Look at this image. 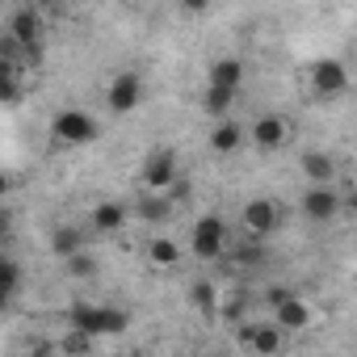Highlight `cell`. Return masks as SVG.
Returning a JSON list of instances; mask_svg holds the SVG:
<instances>
[{
	"label": "cell",
	"instance_id": "24",
	"mask_svg": "<svg viewBox=\"0 0 357 357\" xmlns=\"http://www.w3.org/2000/svg\"><path fill=\"white\" fill-rule=\"evenodd\" d=\"M17 290H22V261L0 252V298H13Z\"/></svg>",
	"mask_w": 357,
	"mask_h": 357
},
{
	"label": "cell",
	"instance_id": "7",
	"mask_svg": "<svg viewBox=\"0 0 357 357\" xmlns=\"http://www.w3.org/2000/svg\"><path fill=\"white\" fill-rule=\"evenodd\" d=\"M236 332H240V344H244L252 357H278L282 344H286V336L273 328V319H244Z\"/></svg>",
	"mask_w": 357,
	"mask_h": 357
},
{
	"label": "cell",
	"instance_id": "2",
	"mask_svg": "<svg viewBox=\"0 0 357 357\" xmlns=\"http://www.w3.org/2000/svg\"><path fill=\"white\" fill-rule=\"evenodd\" d=\"M51 139H55L59 147H89V143L101 139V122H97L89 109L68 105V109H59V114L51 118Z\"/></svg>",
	"mask_w": 357,
	"mask_h": 357
},
{
	"label": "cell",
	"instance_id": "29",
	"mask_svg": "<svg viewBox=\"0 0 357 357\" xmlns=\"http://www.w3.org/2000/svg\"><path fill=\"white\" fill-rule=\"evenodd\" d=\"M22 357H59V349H55V340H43V336H34V340L22 349Z\"/></svg>",
	"mask_w": 357,
	"mask_h": 357
},
{
	"label": "cell",
	"instance_id": "14",
	"mask_svg": "<svg viewBox=\"0 0 357 357\" xmlns=\"http://www.w3.org/2000/svg\"><path fill=\"white\" fill-rule=\"evenodd\" d=\"M298 168H303V176L311 185H336V172H340L332 151H303Z\"/></svg>",
	"mask_w": 357,
	"mask_h": 357
},
{
	"label": "cell",
	"instance_id": "20",
	"mask_svg": "<svg viewBox=\"0 0 357 357\" xmlns=\"http://www.w3.org/2000/svg\"><path fill=\"white\" fill-rule=\"evenodd\" d=\"M172 202L164 198V194H143L139 202H135V219H143V223H151V227H160V223H168L172 219Z\"/></svg>",
	"mask_w": 357,
	"mask_h": 357
},
{
	"label": "cell",
	"instance_id": "26",
	"mask_svg": "<svg viewBox=\"0 0 357 357\" xmlns=\"http://www.w3.org/2000/svg\"><path fill=\"white\" fill-rule=\"evenodd\" d=\"M248 303H252L248 294H219V315L240 328V324L248 319Z\"/></svg>",
	"mask_w": 357,
	"mask_h": 357
},
{
	"label": "cell",
	"instance_id": "18",
	"mask_svg": "<svg viewBox=\"0 0 357 357\" xmlns=\"http://www.w3.org/2000/svg\"><path fill=\"white\" fill-rule=\"evenodd\" d=\"M219 294H223L219 282L198 278V282H190V294H185V298H190V307H194L202 319H215V315H219Z\"/></svg>",
	"mask_w": 357,
	"mask_h": 357
},
{
	"label": "cell",
	"instance_id": "17",
	"mask_svg": "<svg viewBox=\"0 0 357 357\" xmlns=\"http://www.w3.org/2000/svg\"><path fill=\"white\" fill-rule=\"evenodd\" d=\"M22 72H26V68H22L17 59L0 55V105H13V101L26 97V76H22Z\"/></svg>",
	"mask_w": 357,
	"mask_h": 357
},
{
	"label": "cell",
	"instance_id": "12",
	"mask_svg": "<svg viewBox=\"0 0 357 357\" xmlns=\"http://www.w3.org/2000/svg\"><path fill=\"white\" fill-rule=\"evenodd\" d=\"M139 101H143V80H139V72H118V76L109 80V89H105L109 114H135Z\"/></svg>",
	"mask_w": 357,
	"mask_h": 357
},
{
	"label": "cell",
	"instance_id": "9",
	"mask_svg": "<svg viewBox=\"0 0 357 357\" xmlns=\"http://www.w3.org/2000/svg\"><path fill=\"white\" fill-rule=\"evenodd\" d=\"M244 135H248V143H257V151H282V147L290 143L294 126H290L282 114H261Z\"/></svg>",
	"mask_w": 357,
	"mask_h": 357
},
{
	"label": "cell",
	"instance_id": "10",
	"mask_svg": "<svg viewBox=\"0 0 357 357\" xmlns=\"http://www.w3.org/2000/svg\"><path fill=\"white\" fill-rule=\"evenodd\" d=\"M315 324V311H311V303L303 298V294H286L278 307H273V328L282 332V336H298V332H307Z\"/></svg>",
	"mask_w": 357,
	"mask_h": 357
},
{
	"label": "cell",
	"instance_id": "16",
	"mask_svg": "<svg viewBox=\"0 0 357 357\" xmlns=\"http://www.w3.org/2000/svg\"><path fill=\"white\" fill-rule=\"evenodd\" d=\"M51 252L59 257V261H68V257H76V252H84L89 248V231L84 227H76V223H59L55 231H51Z\"/></svg>",
	"mask_w": 357,
	"mask_h": 357
},
{
	"label": "cell",
	"instance_id": "6",
	"mask_svg": "<svg viewBox=\"0 0 357 357\" xmlns=\"http://www.w3.org/2000/svg\"><path fill=\"white\" fill-rule=\"evenodd\" d=\"M181 176V168H176V155L168 147H155L143 155V168H139V185L143 194H168V185Z\"/></svg>",
	"mask_w": 357,
	"mask_h": 357
},
{
	"label": "cell",
	"instance_id": "15",
	"mask_svg": "<svg viewBox=\"0 0 357 357\" xmlns=\"http://www.w3.org/2000/svg\"><path fill=\"white\" fill-rule=\"evenodd\" d=\"M211 151L215 155H231V151H240L244 143H248V135H244V126L236 122V118H223V122H215L211 126Z\"/></svg>",
	"mask_w": 357,
	"mask_h": 357
},
{
	"label": "cell",
	"instance_id": "4",
	"mask_svg": "<svg viewBox=\"0 0 357 357\" xmlns=\"http://www.w3.org/2000/svg\"><path fill=\"white\" fill-rule=\"evenodd\" d=\"M43 13L34 5H22L9 13V26H5V38L13 47H22V63H34L38 59V47H43Z\"/></svg>",
	"mask_w": 357,
	"mask_h": 357
},
{
	"label": "cell",
	"instance_id": "32",
	"mask_svg": "<svg viewBox=\"0 0 357 357\" xmlns=\"http://www.w3.org/2000/svg\"><path fill=\"white\" fill-rule=\"evenodd\" d=\"M13 190H17V181H13L9 172H0V206H5V198H9Z\"/></svg>",
	"mask_w": 357,
	"mask_h": 357
},
{
	"label": "cell",
	"instance_id": "3",
	"mask_svg": "<svg viewBox=\"0 0 357 357\" xmlns=\"http://www.w3.org/2000/svg\"><path fill=\"white\" fill-rule=\"evenodd\" d=\"M231 248V227L223 215H202L190 227V252L198 261H223V252Z\"/></svg>",
	"mask_w": 357,
	"mask_h": 357
},
{
	"label": "cell",
	"instance_id": "22",
	"mask_svg": "<svg viewBox=\"0 0 357 357\" xmlns=\"http://www.w3.org/2000/svg\"><path fill=\"white\" fill-rule=\"evenodd\" d=\"M55 349H59V357H93V349H97V340L93 336H84V332H63L59 340H55Z\"/></svg>",
	"mask_w": 357,
	"mask_h": 357
},
{
	"label": "cell",
	"instance_id": "23",
	"mask_svg": "<svg viewBox=\"0 0 357 357\" xmlns=\"http://www.w3.org/2000/svg\"><path fill=\"white\" fill-rule=\"evenodd\" d=\"M231 105H236V93H227V89H211L206 84V97H202V109L215 118V122H223V118H231Z\"/></svg>",
	"mask_w": 357,
	"mask_h": 357
},
{
	"label": "cell",
	"instance_id": "33",
	"mask_svg": "<svg viewBox=\"0 0 357 357\" xmlns=\"http://www.w3.org/2000/svg\"><path fill=\"white\" fill-rule=\"evenodd\" d=\"M0 311H9V298H0Z\"/></svg>",
	"mask_w": 357,
	"mask_h": 357
},
{
	"label": "cell",
	"instance_id": "27",
	"mask_svg": "<svg viewBox=\"0 0 357 357\" xmlns=\"http://www.w3.org/2000/svg\"><path fill=\"white\" fill-rule=\"evenodd\" d=\"M63 265H68V278H76V282H84V278H93V273H97V257H93L89 248H84V252H76V257H68Z\"/></svg>",
	"mask_w": 357,
	"mask_h": 357
},
{
	"label": "cell",
	"instance_id": "21",
	"mask_svg": "<svg viewBox=\"0 0 357 357\" xmlns=\"http://www.w3.org/2000/svg\"><path fill=\"white\" fill-rule=\"evenodd\" d=\"M147 257H151L155 269H176V265H181V248H176L168 236H151L147 240Z\"/></svg>",
	"mask_w": 357,
	"mask_h": 357
},
{
	"label": "cell",
	"instance_id": "11",
	"mask_svg": "<svg viewBox=\"0 0 357 357\" xmlns=\"http://www.w3.org/2000/svg\"><path fill=\"white\" fill-rule=\"evenodd\" d=\"M298 211L311 223H332L340 215V190L336 185H307L303 198H298Z\"/></svg>",
	"mask_w": 357,
	"mask_h": 357
},
{
	"label": "cell",
	"instance_id": "8",
	"mask_svg": "<svg viewBox=\"0 0 357 357\" xmlns=\"http://www.w3.org/2000/svg\"><path fill=\"white\" fill-rule=\"evenodd\" d=\"M311 93L319 101H332V97H344L349 93V68L340 59H315L311 63Z\"/></svg>",
	"mask_w": 357,
	"mask_h": 357
},
{
	"label": "cell",
	"instance_id": "5",
	"mask_svg": "<svg viewBox=\"0 0 357 357\" xmlns=\"http://www.w3.org/2000/svg\"><path fill=\"white\" fill-rule=\"evenodd\" d=\"M240 227H244V240H269L278 227H282V206H278V198H248L244 202V211H240Z\"/></svg>",
	"mask_w": 357,
	"mask_h": 357
},
{
	"label": "cell",
	"instance_id": "30",
	"mask_svg": "<svg viewBox=\"0 0 357 357\" xmlns=\"http://www.w3.org/2000/svg\"><path fill=\"white\" fill-rule=\"evenodd\" d=\"M9 240H13V211L0 206V244H9Z\"/></svg>",
	"mask_w": 357,
	"mask_h": 357
},
{
	"label": "cell",
	"instance_id": "28",
	"mask_svg": "<svg viewBox=\"0 0 357 357\" xmlns=\"http://www.w3.org/2000/svg\"><path fill=\"white\" fill-rule=\"evenodd\" d=\"M172 206H181V202H190L194 198V181H185V176H176V181L168 185V194H164Z\"/></svg>",
	"mask_w": 357,
	"mask_h": 357
},
{
	"label": "cell",
	"instance_id": "19",
	"mask_svg": "<svg viewBox=\"0 0 357 357\" xmlns=\"http://www.w3.org/2000/svg\"><path fill=\"white\" fill-rule=\"evenodd\" d=\"M211 89H227V93H240V84H244V63L236 59V55H223V59H215L211 63Z\"/></svg>",
	"mask_w": 357,
	"mask_h": 357
},
{
	"label": "cell",
	"instance_id": "31",
	"mask_svg": "<svg viewBox=\"0 0 357 357\" xmlns=\"http://www.w3.org/2000/svg\"><path fill=\"white\" fill-rule=\"evenodd\" d=\"M286 294H290V290H286V286H269V290H265V294H261V303H265V307H269V311H273V307H278V303H282V298H286Z\"/></svg>",
	"mask_w": 357,
	"mask_h": 357
},
{
	"label": "cell",
	"instance_id": "25",
	"mask_svg": "<svg viewBox=\"0 0 357 357\" xmlns=\"http://www.w3.org/2000/svg\"><path fill=\"white\" fill-rule=\"evenodd\" d=\"M223 257H231L240 269H257V265H265V248L257 244V240H240L236 248H227Z\"/></svg>",
	"mask_w": 357,
	"mask_h": 357
},
{
	"label": "cell",
	"instance_id": "1",
	"mask_svg": "<svg viewBox=\"0 0 357 357\" xmlns=\"http://www.w3.org/2000/svg\"><path fill=\"white\" fill-rule=\"evenodd\" d=\"M68 324L72 332H84V336H118L126 332L130 315L126 311H114V307H101V303H72L68 307Z\"/></svg>",
	"mask_w": 357,
	"mask_h": 357
},
{
	"label": "cell",
	"instance_id": "13",
	"mask_svg": "<svg viewBox=\"0 0 357 357\" xmlns=\"http://www.w3.org/2000/svg\"><path fill=\"white\" fill-rule=\"evenodd\" d=\"M126 223H130V206L118 202V198H105V202H97L89 211V227L84 231H93V236H118Z\"/></svg>",
	"mask_w": 357,
	"mask_h": 357
}]
</instances>
